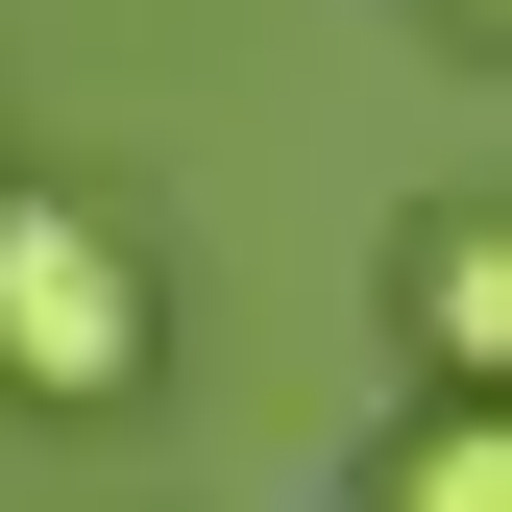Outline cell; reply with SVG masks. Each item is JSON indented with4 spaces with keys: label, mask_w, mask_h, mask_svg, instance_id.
Returning a JSON list of instances; mask_svg holds the SVG:
<instances>
[{
    "label": "cell",
    "mask_w": 512,
    "mask_h": 512,
    "mask_svg": "<svg viewBox=\"0 0 512 512\" xmlns=\"http://www.w3.org/2000/svg\"><path fill=\"white\" fill-rule=\"evenodd\" d=\"M391 512H512V415H488V391H439V415L391 439Z\"/></svg>",
    "instance_id": "cell-3"
},
{
    "label": "cell",
    "mask_w": 512,
    "mask_h": 512,
    "mask_svg": "<svg viewBox=\"0 0 512 512\" xmlns=\"http://www.w3.org/2000/svg\"><path fill=\"white\" fill-rule=\"evenodd\" d=\"M0 391L25 415L147 391V244H122L98 196H0Z\"/></svg>",
    "instance_id": "cell-1"
},
{
    "label": "cell",
    "mask_w": 512,
    "mask_h": 512,
    "mask_svg": "<svg viewBox=\"0 0 512 512\" xmlns=\"http://www.w3.org/2000/svg\"><path fill=\"white\" fill-rule=\"evenodd\" d=\"M415 366H439V391L512 366V220H415Z\"/></svg>",
    "instance_id": "cell-2"
}]
</instances>
